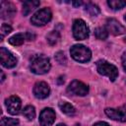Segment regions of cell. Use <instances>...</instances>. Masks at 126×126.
I'll use <instances>...</instances> for the list:
<instances>
[{"label":"cell","mask_w":126,"mask_h":126,"mask_svg":"<svg viewBox=\"0 0 126 126\" xmlns=\"http://www.w3.org/2000/svg\"><path fill=\"white\" fill-rule=\"evenodd\" d=\"M85 11L91 16H96L99 14V8L93 3H88L85 7Z\"/></svg>","instance_id":"cell-21"},{"label":"cell","mask_w":126,"mask_h":126,"mask_svg":"<svg viewBox=\"0 0 126 126\" xmlns=\"http://www.w3.org/2000/svg\"><path fill=\"white\" fill-rule=\"evenodd\" d=\"M46 38H47V42H48L50 45H54V44H56V43L58 42V40L60 39V34H59L58 32L52 31V32H50L47 34Z\"/></svg>","instance_id":"cell-19"},{"label":"cell","mask_w":126,"mask_h":126,"mask_svg":"<svg viewBox=\"0 0 126 126\" xmlns=\"http://www.w3.org/2000/svg\"><path fill=\"white\" fill-rule=\"evenodd\" d=\"M23 115L29 119V120H32L35 117V109L32 105H28L23 109Z\"/></svg>","instance_id":"cell-18"},{"label":"cell","mask_w":126,"mask_h":126,"mask_svg":"<svg viewBox=\"0 0 126 126\" xmlns=\"http://www.w3.org/2000/svg\"><path fill=\"white\" fill-rule=\"evenodd\" d=\"M105 114L112 120L126 122V105L118 108H105Z\"/></svg>","instance_id":"cell-7"},{"label":"cell","mask_w":126,"mask_h":126,"mask_svg":"<svg viewBox=\"0 0 126 126\" xmlns=\"http://www.w3.org/2000/svg\"><path fill=\"white\" fill-rule=\"evenodd\" d=\"M32 92H33V94L36 98L42 99V98H45L49 95L50 89H49V86L45 82H37L33 86Z\"/></svg>","instance_id":"cell-11"},{"label":"cell","mask_w":126,"mask_h":126,"mask_svg":"<svg viewBox=\"0 0 126 126\" xmlns=\"http://www.w3.org/2000/svg\"><path fill=\"white\" fill-rule=\"evenodd\" d=\"M94 34H95V36H96L97 39L104 40V39H106L107 36H108V32H107L106 28L99 27V28H96V29H95Z\"/></svg>","instance_id":"cell-20"},{"label":"cell","mask_w":126,"mask_h":126,"mask_svg":"<svg viewBox=\"0 0 126 126\" xmlns=\"http://www.w3.org/2000/svg\"><path fill=\"white\" fill-rule=\"evenodd\" d=\"M124 20H125V21H126V14H125V15H124Z\"/></svg>","instance_id":"cell-30"},{"label":"cell","mask_w":126,"mask_h":126,"mask_svg":"<svg viewBox=\"0 0 126 126\" xmlns=\"http://www.w3.org/2000/svg\"><path fill=\"white\" fill-rule=\"evenodd\" d=\"M15 12H16V10L11 3L5 2V1L1 2V18L2 19L12 18L14 16Z\"/></svg>","instance_id":"cell-13"},{"label":"cell","mask_w":126,"mask_h":126,"mask_svg":"<svg viewBox=\"0 0 126 126\" xmlns=\"http://www.w3.org/2000/svg\"><path fill=\"white\" fill-rule=\"evenodd\" d=\"M37 6H39V1H34V0L25 1L24 4H23V14H24V16H28Z\"/></svg>","instance_id":"cell-14"},{"label":"cell","mask_w":126,"mask_h":126,"mask_svg":"<svg viewBox=\"0 0 126 126\" xmlns=\"http://www.w3.org/2000/svg\"><path fill=\"white\" fill-rule=\"evenodd\" d=\"M96 69L100 75L107 76L112 82L115 81V79L118 76V69L114 65H112L104 60H100L96 63Z\"/></svg>","instance_id":"cell-3"},{"label":"cell","mask_w":126,"mask_h":126,"mask_svg":"<svg viewBox=\"0 0 126 126\" xmlns=\"http://www.w3.org/2000/svg\"><path fill=\"white\" fill-rule=\"evenodd\" d=\"M67 92L69 94H72L75 95L84 96L89 93V87L81 81L74 80L69 84V86L67 88Z\"/></svg>","instance_id":"cell-6"},{"label":"cell","mask_w":126,"mask_h":126,"mask_svg":"<svg viewBox=\"0 0 126 126\" xmlns=\"http://www.w3.org/2000/svg\"><path fill=\"white\" fill-rule=\"evenodd\" d=\"M94 126H109V124L106 123V122L100 121V122H96L95 124H94Z\"/></svg>","instance_id":"cell-25"},{"label":"cell","mask_w":126,"mask_h":126,"mask_svg":"<svg viewBox=\"0 0 126 126\" xmlns=\"http://www.w3.org/2000/svg\"><path fill=\"white\" fill-rule=\"evenodd\" d=\"M18 124H19V120L16 118L3 117L1 120V126H17Z\"/></svg>","instance_id":"cell-22"},{"label":"cell","mask_w":126,"mask_h":126,"mask_svg":"<svg viewBox=\"0 0 126 126\" xmlns=\"http://www.w3.org/2000/svg\"><path fill=\"white\" fill-rule=\"evenodd\" d=\"M52 18V13L49 8H42L36 11L31 18V22L34 26H44L46 25Z\"/></svg>","instance_id":"cell-4"},{"label":"cell","mask_w":126,"mask_h":126,"mask_svg":"<svg viewBox=\"0 0 126 126\" xmlns=\"http://www.w3.org/2000/svg\"><path fill=\"white\" fill-rule=\"evenodd\" d=\"M55 58H56V60H57V62H58V63H60V64H64V65L66 64V58H65V56H64L63 52H61V51L57 52V54H56Z\"/></svg>","instance_id":"cell-24"},{"label":"cell","mask_w":126,"mask_h":126,"mask_svg":"<svg viewBox=\"0 0 126 126\" xmlns=\"http://www.w3.org/2000/svg\"><path fill=\"white\" fill-rule=\"evenodd\" d=\"M59 108H60V110H61L64 114H66V115H68V116H73V115L76 113L75 107H74L72 104H70L69 102H65V101L59 102Z\"/></svg>","instance_id":"cell-15"},{"label":"cell","mask_w":126,"mask_h":126,"mask_svg":"<svg viewBox=\"0 0 126 126\" xmlns=\"http://www.w3.org/2000/svg\"><path fill=\"white\" fill-rule=\"evenodd\" d=\"M57 126H66V125H65V124H62V123H60V124H58Z\"/></svg>","instance_id":"cell-29"},{"label":"cell","mask_w":126,"mask_h":126,"mask_svg":"<svg viewBox=\"0 0 126 126\" xmlns=\"http://www.w3.org/2000/svg\"><path fill=\"white\" fill-rule=\"evenodd\" d=\"M25 39H26V35L24 33H17L9 38V43L14 46H18V45L23 44Z\"/></svg>","instance_id":"cell-16"},{"label":"cell","mask_w":126,"mask_h":126,"mask_svg":"<svg viewBox=\"0 0 126 126\" xmlns=\"http://www.w3.org/2000/svg\"><path fill=\"white\" fill-rule=\"evenodd\" d=\"M106 30L114 35H120L126 32L125 28L115 19H108L106 21Z\"/></svg>","instance_id":"cell-12"},{"label":"cell","mask_w":126,"mask_h":126,"mask_svg":"<svg viewBox=\"0 0 126 126\" xmlns=\"http://www.w3.org/2000/svg\"><path fill=\"white\" fill-rule=\"evenodd\" d=\"M39 125L40 126H52L55 121V112L52 108L46 107L39 114Z\"/></svg>","instance_id":"cell-9"},{"label":"cell","mask_w":126,"mask_h":126,"mask_svg":"<svg viewBox=\"0 0 126 126\" xmlns=\"http://www.w3.org/2000/svg\"><path fill=\"white\" fill-rule=\"evenodd\" d=\"M70 53H71V56L76 61L81 62V63L88 62L92 58L91 50L87 46H85L83 44H75V45H73L71 47V49H70Z\"/></svg>","instance_id":"cell-2"},{"label":"cell","mask_w":126,"mask_h":126,"mask_svg":"<svg viewBox=\"0 0 126 126\" xmlns=\"http://www.w3.org/2000/svg\"><path fill=\"white\" fill-rule=\"evenodd\" d=\"M12 32V27L8 24H3L1 26V38H3L5 35L10 33Z\"/></svg>","instance_id":"cell-23"},{"label":"cell","mask_w":126,"mask_h":126,"mask_svg":"<svg viewBox=\"0 0 126 126\" xmlns=\"http://www.w3.org/2000/svg\"><path fill=\"white\" fill-rule=\"evenodd\" d=\"M89 33H90V31H89V28H88L87 24L85 23V21H83L82 19H77L74 21L73 36L75 37V39H77V40L86 39L89 36Z\"/></svg>","instance_id":"cell-5"},{"label":"cell","mask_w":126,"mask_h":126,"mask_svg":"<svg viewBox=\"0 0 126 126\" xmlns=\"http://www.w3.org/2000/svg\"><path fill=\"white\" fill-rule=\"evenodd\" d=\"M1 76H2V78H1V82H3V81L5 80V76H4V74H3L2 71H1Z\"/></svg>","instance_id":"cell-28"},{"label":"cell","mask_w":126,"mask_h":126,"mask_svg":"<svg viewBox=\"0 0 126 126\" xmlns=\"http://www.w3.org/2000/svg\"><path fill=\"white\" fill-rule=\"evenodd\" d=\"M122 66H123V69L125 70V72H126V53L123 55V57H122Z\"/></svg>","instance_id":"cell-26"},{"label":"cell","mask_w":126,"mask_h":126,"mask_svg":"<svg viewBox=\"0 0 126 126\" xmlns=\"http://www.w3.org/2000/svg\"><path fill=\"white\" fill-rule=\"evenodd\" d=\"M107 4L113 10H120L126 6V1L125 0H108Z\"/></svg>","instance_id":"cell-17"},{"label":"cell","mask_w":126,"mask_h":126,"mask_svg":"<svg viewBox=\"0 0 126 126\" xmlns=\"http://www.w3.org/2000/svg\"><path fill=\"white\" fill-rule=\"evenodd\" d=\"M0 59L2 66L5 68H13L17 64V58L5 47L0 48Z\"/></svg>","instance_id":"cell-8"},{"label":"cell","mask_w":126,"mask_h":126,"mask_svg":"<svg viewBox=\"0 0 126 126\" xmlns=\"http://www.w3.org/2000/svg\"><path fill=\"white\" fill-rule=\"evenodd\" d=\"M50 66L51 65H50L49 58L43 54H40V55H35L32 59L30 68L32 73L36 75H42L49 71Z\"/></svg>","instance_id":"cell-1"},{"label":"cell","mask_w":126,"mask_h":126,"mask_svg":"<svg viewBox=\"0 0 126 126\" xmlns=\"http://www.w3.org/2000/svg\"><path fill=\"white\" fill-rule=\"evenodd\" d=\"M5 105L10 114L16 115L20 112L21 109V99L17 95H11L5 100Z\"/></svg>","instance_id":"cell-10"},{"label":"cell","mask_w":126,"mask_h":126,"mask_svg":"<svg viewBox=\"0 0 126 126\" xmlns=\"http://www.w3.org/2000/svg\"><path fill=\"white\" fill-rule=\"evenodd\" d=\"M72 4H73L74 7H79V6H81L83 4V2L82 1H73Z\"/></svg>","instance_id":"cell-27"}]
</instances>
